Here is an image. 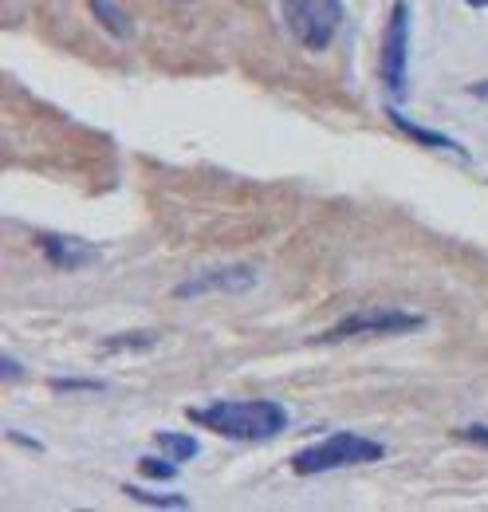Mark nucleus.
<instances>
[{"instance_id":"nucleus-18","label":"nucleus","mask_w":488,"mask_h":512,"mask_svg":"<svg viewBox=\"0 0 488 512\" xmlns=\"http://www.w3.org/2000/svg\"><path fill=\"white\" fill-rule=\"evenodd\" d=\"M469 4H481V8H485V4H488V0H469Z\"/></svg>"},{"instance_id":"nucleus-15","label":"nucleus","mask_w":488,"mask_h":512,"mask_svg":"<svg viewBox=\"0 0 488 512\" xmlns=\"http://www.w3.org/2000/svg\"><path fill=\"white\" fill-rule=\"evenodd\" d=\"M461 438H469V442H477V446H488V422H473V426H465V430H461Z\"/></svg>"},{"instance_id":"nucleus-2","label":"nucleus","mask_w":488,"mask_h":512,"mask_svg":"<svg viewBox=\"0 0 488 512\" xmlns=\"http://www.w3.org/2000/svg\"><path fill=\"white\" fill-rule=\"evenodd\" d=\"M386 446L363 438L355 430H339L315 446H304L292 457V469L300 477H315V473H331V469H351V465H370V461H382Z\"/></svg>"},{"instance_id":"nucleus-3","label":"nucleus","mask_w":488,"mask_h":512,"mask_svg":"<svg viewBox=\"0 0 488 512\" xmlns=\"http://www.w3.org/2000/svg\"><path fill=\"white\" fill-rule=\"evenodd\" d=\"M284 24L307 52H327L343 28V0H280Z\"/></svg>"},{"instance_id":"nucleus-17","label":"nucleus","mask_w":488,"mask_h":512,"mask_svg":"<svg viewBox=\"0 0 488 512\" xmlns=\"http://www.w3.org/2000/svg\"><path fill=\"white\" fill-rule=\"evenodd\" d=\"M473 95H488V87H473Z\"/></svg>"},{"instance_id":"nucleus-9","label":"nucleus","mask_w":488,"mask_h":512,"mask_svg":"<svg viewBox=\"0 0 488 512\" xmlns=\"http://www.w3.org/2000/svg\"><path fill=\"white\" fill-rule=\"evenodd\" d=\"M91 12L99 16V24H103L111 36H119V40L130 36V16L122 12L115 0H91Z\"/></svg>"},{"instance_id":"nucleus-6","label":"nucleus","mask_w":488,"mask_h":512,"mask_svg":"<svg viewBox=\"0 0 488 512\" xmlns=\"http://www.w3.org/2000/svg\"><path fill=\"white\" fill-rule=\"evenodd\" d=\"M256 280H260V268H256V264H221V268H205V272L189 276L185 284L174 288V296H178V300L213 296V292H221V296H237V292L256 288Z\"/></svg>"},{"instance_id":"nucleus-16","label":"nucleus","mask_w":488,"mask_h":512,"mask_svg":"<svg viewBox=\"0 0 488 512\" xmlns=\"http://www.w3.org/2000/svg\"><path fill=\"white\" fill-rule=\"evenodd\" d=\"M0 375H4V383H8V379L16 383L24 371H20V363H16V359H8V355H4V359H0Z\"/></svg>"},{"instance_id":"nucleus-12","label":"nucleus","mask_w":488,"mask_h":512,"mask_svg":"<svg viewBox=\"0 0 488 512\" xmlns=\"http://www.w3.org/2000/svg\"><path fill=\"white\" fill-rule=\"evenodd\" d=\"M138 469L146 473V477H154V481H174V473H178V461L174 457H142L138 461Z\"/></svg>"},{"instance_id":"nucleus-5","label":"nucleus","mask_w":488,"mask_h":512,"mask_svg":"<svg viewBox=\"0 0 488 512\" xmlns=\"http://www.w3.org/2000/svg\"><path fill=\"white\" fill-rule=\"evenodd\" d=\"M418 327H426V316H418V312L374 308V312L343 316L335 327H327L323 335H315V343H343V339H355V335H406V331H418Z\"/></svg>"},{"instance_id":"nucleus-14","label":"nucleus","mask_w":488,"mask_h":512,"mask_svg":"<svg viewBox=\"0 0 488 512\" xmlns=\"http://www.w3.org/2000/svg\"><path fill=\"white\" fill-rule=\"evenodd\" d=\"M107 351H119V347H154V335L150 331H134V339H111V343H103Z\"/></svg>"},{"instance_id":"nucleus-8","label":"nucleus","mask_w":488,"mask_h":512,"mask_svg":"<svg viewBox=\"0 0 488 512\" xmlns=\"http://www.w3.org/2000/svg\"><path fill=\"white\" fill-rule=\"evenodd\" d=\"M390 119H394V127L402 130V134H410L414 142H422V146H429V150H453V154H461L465 158V146L461 142H453L449 134H441V130H429V127H418V123H410L406 115H398V111H386Z\"/></svg>"},{"instance_id":"nucleus-11","label":"nucleus","mask_w":488,"mask_h":512,"mask_svg":"<svg viewBox=\"0 0 488 512\" xmlns=\"http://www.w3.org/2000/svg\"><path fill=\"white\" fill-rule=\"evenodd\" d=\"M122 493L138 505H154V509H185L189 501L178 497V493H146V489H134V485H122Z\"/></svg>"},{"instance_id":"nucleus-1","label":"nucleus","mask_w":488,"mask_h":512,"mask_svg":"<svg viewBox=\"0 0 488 512\" xmlns=\"http://www.w3.org/2000/svg\"><path fill=\"white\" fill-rule=\"evenodd\" d=\"M185 414L193 426L233 442H268L288 430V410L272 398H221L209 406H189Z\"/></svg>"},{"instance_id":"nucleus-10","label":"nucleus","mask_w":488,"mask_h":512,"mask_svg":"<svg viewBox=\"0 0 488 512\" xmlns=\"http://www.w3.org/2000/svg\"><path fill=\"white\" fill-rule=\"evenodd\" d=\"M154 446L166 449V457H174V461H189V457H197V438H189V434H174V430H158V434H154Z\"/></svg>"},{"instance_id":"nucleus-13","label":"nucleus","mask_w":488,"mask_h":512,"mask_svg":"<svg viewBox=\"0 0 488 512\" xmlns=\"http://www.w3.org/2000/svg\"><path fill=\"white\" fill-rule=\"evenodd\" d=\"M52 390H75V394H83V390H87V394H99V390H103V383H99V379H56V383H52Z\"/></svg>"},{"instance_id":"nucleus-4","label":"nucleus","mask_w":488,"mask_h":512,"mask_svg":"<svg viewBox=\"0 0 488 512\" xmlns=\"http://www.w3.org/2000/svg\"><path fill=\"white\" fill-rule=\"evenodd\" d=\"M382 83L394 99L406 95L410 83V4L394 0L390 16H386V32H382Z\"/></svg>"},{"instance_id":"nucleus-7","label":"nucleus","mask_w":488,"mask_h":512,"mask_svg":"<svg viewBox=\"0 0 488 512\" xmlns=\"http://www.w3.org/2000/svg\"><path fill=\"white\" fill-rule=\"evenodd\" d=\"M40 253L48 256L52 268L60 272H83L91 268L95 260H103V249L91 245V241H79V237H60V233H40Z\"/></svg>"}]
</instances>
